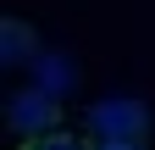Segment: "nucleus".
Wrapping results in <instances>:
<instances>
[{
    "instance_id": "obj_4",
    "label": "nucleus",
    "mask_w": 155,
    "mask_h": 150,
    "mask_svg": "<svg viewBox=\"0 0 155 150\" xmlns=\"http://www.w3.org/2000/svg\"><path fill=\"white\" fill-rule=\"evenodd\" d=\"M0 33H6V61H22L28 45H33V39H28V28H22V22H6Z\"/></svg>"
},
{
    "instance_id": "obj_5",
    "label": "nucleus",
    "mask_w": 155,
    "mask_h": 150,
    "mask_svg": "<svg viewBox=\"0 0 155 150\" xmlns=\"http://www.w3.org/2000/svg\"><path fill=\"white\" fill-rule=\"evenodd\" d=\"M94 150H144V145H94Z\"/></svg>"
},
{
    "instance_id": "obj_1",
    "label": "nucleus",
    "mask_w": 155,
    "mask_h": 150,
    "mask_svg": "<svg viewBox=\"0 0 155 150\" xmlns=\"http://www.w3.org/2000/svg\"><path fill=\"white\" fill-rule=\"evenodd\" d=\"M89 134H94V145H144L150 111L139 100H100L89 111Z\"/></svg>"
},
{
    "instance_id": "obj_2",
    "label": "nucleus",
    "mask_w": 155,
    "mask_h": 150,
    "mask_svg": "<svg viewBox=\"0 0 155 150\" xmlns=\"http://www.w3.org/2000/svg\"><path fill=\"white\" fill-rule=\"evenodd\" d=\"M55 122H61V111H55V100H50V95H39V89L11 100V128H17V134L39 139V134H55Z\"/></svg>"
},
{
    "instance_id": "obj_3",
    "label": "nucleus",
    "mask_w": 155,
    "mask_h": 150,
    "mask_svg": "<svg viewBox=\"0 0 155 150\" xmlns=\"http://www.w3.org/2000/svg\"><path fill=\"white\" fill-rule=\"evenodd\" d=\"M22 150H89V145L72 134H39V139H22Z\"/></svg>"
}]
</instances>
